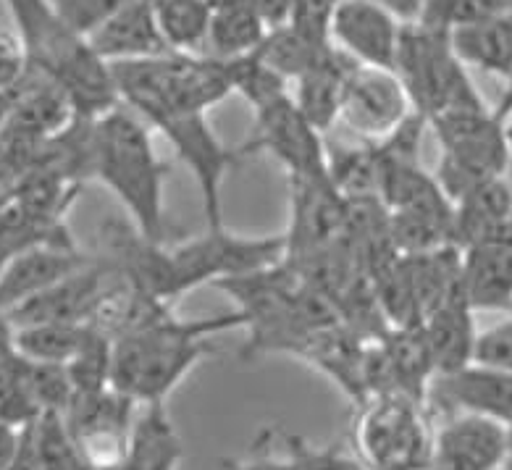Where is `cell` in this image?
I'll return each instance as SVG.
<instances>
[{
    "label": "cell",
    "instance_id": "cell-1",
    "mask_svg": "<svg viewBox=\"0 0 512 470\" xmlns=\"http://www.w3.org/2000/svg\"><path fill=\"white\" fill-rule=\"evenodd\" d=\"M92 153V179H100L119 197L142 237L166 245L171 224L166 221L163 195L171 166L155 153L145 121L124 106L108 111L92 121Z\"/></svg>",
    "mask_w": 512,
    "mask_h": 470
},
{
    "label": "cell",
    "instance_id": "cell-28",
    "mask_svg": "<svg viewBox=\"0 0 512 470\" xmlns=\"http://www.w3.org/2000/svg\"><path fill=\"white\" fill-rule=\"evenodd\" d=\"M87 323H32L16 329V352L32 363L69 365L87 339Z\"/></svg>",
    "mask_w": 512,
    "mask_h": 470
},
{
    "label": "cell",
    "instance_id": "cell-30",
    "mask_svg": "<svg viewBox=\"0 0 512 470\" xmlns=\"http://www.w3.org/2000/svg\"><path fill=\"white\" fill-rule=\"evenodd\" d=\"M221 66H224V74L229 79L232 92L242 95L253 106V111H260V108L271 106L276 100L292 95L287 79H281L274 69H268L255 53L221 61Z\"/></svg>",
    "mask_w": 512,
    "mask_h": 470
},
{
    "label": "cell",
    "instance_id": "cell-12",
    "mask_svg": "<svg viewBox=\"0 0 512 470\" xmlns=\"http://www.w3.org/2000/svg\"><path fill=\"white\" fill-rule=\"evenodd\" d=\"M413 113V103L392 69L358 66L344 92L339 119L363 142H381Z\"/></svg>",
    "mask_w": 512,
    "mask_h": 470
},
{
    "label": "cell",
    "instance_id": "cell-39",
    "mask_svg": "<svg viewBox=\"0 0 512 470\" xmlns=\"http://www.w3.org/2000/svg\"><path fill=\"white\" fill-rule=\"evenodd\" d=\"M268 29L287 27L295 11V0H250Z\"/></svg>",
    "mask_w": 512,
    "mask_h": 470
},
{
    "label": "cell",
    "instance_id": "cell-11",
    "mask_svg": "<svg viewBox=\"0 0 512 470\" xmlns=\"http://www.w3.org/2000/svg\"><path fill=\"white\" fill-rule=\"evenodd\" d=\"M137 402L113 386L103 392L74 394L64 413L66 426L77 439L82 455L98 468H116L124 463L129 434L137 421Z\"/></svg>",
    "mask_w": 512,
    "mask_h": 470
},
{
    "label": "cell",
    "instance_id": "cell-14",
    "mask_svg": "<svg viewBox=\"0 0 512 470\" xmlns=\"http://www.w3.org/2000/svg\"><path fill=\"white\" fill-rule=\"evenodd\" d=\"M116 279V268L103 258H92L85 268L69 279L58 281L43 295L32 297L8 313L14 329L32 323H90L100 300L106 297Z\"/></svg>",
    "mask_w": 512,
    "mask_h": 470
},
{
    "label": "cell",
    "instance_id": "cell-3",
    "mask_svg": "<svg viewBox=\"0 0 512 470\" xmlns=\"http://www.w3.org/2000/svg\"><path fill=\"white\" fill-rule=\"evenodd\" d=\"M6 6L29 66L64 87L79 119H100L121 106L111 66L92 50L87 37L61 22L50 0H6Z\"/></svg>",
    "mask_w": 512,
    "mask_h": 470
},
{
    "label": "cell",
    "instance_id": "cell-15",
    "mask_svg": "<svg viewBox=\"0 0 512 470\" xmlns=\"http://www.w3.org/2000/svg\"><path fill=\"white\" fill-rule=\"evenodd\" d=\"M449 415H484L512 428V373L491 371L470 363L447 376H436L428 386L426 407Z\"/></svg>",
    "mask_w": 512,
    "mask_h": 470
},
{
    "label": "cell",
    "instance_id": "cell-38",
    "mask_svg": "<svg viewBox=\"0 0 512 470\" xmlns=\"http://www.w3.org/2000/svg\"><path fill=\"white\" fill-rule=\"evenodd\" d=\"M342 0H295L289 27H295L313 43L331 45V19Z\"/></svg>",
    "mask_w": 512,
    "mask_h": 470
},
{
    "label": "cell",
    "instance_id": "cell-48",
    "mask_svg": "<svg viewBox=\"0 0 512 470\" xmlns=\"http://www.w3.org/2000/svg\"><path fill=\"white\" fill-rule=\"evenodd\" d=\"M103 470H124V468H121V465H116V468H103Z\"/></svg>",
    "mask_w": 512,
    "mask_h": 470
},
{
    "label": "cell",
    "instance_id": "cell-40",
    "mask_svg": "<svg viewBox=\"0 0 512 470\" xmlns=\"http://www.w3.org/2000/svg\"><path fill=\"white\" fill-rule=\"evenodd\" d=\"M379 8H384L386 14H392L402 27L407 24H418L426 8V0H371Z\"/></svg>",
    "mask_w": 512,
    "mask_h": 470
},
{
    "label": "cell",
    "instance_id": "cell-19",
    "mask_svg": "<svg viewBox=\"0 0 512 470\" xmlns=\"http://www.w3.org/2000/svg\"><path fill=\"white\" fill-rule=\"evenodd\" d=\"M473 313L476 310L465 300L463 281H460V287L452 295L444 297L423 316V337L428 342L436 376H447L473 363V344L478 334L473 326Z\"/></svg>",
    "mask_w": 512,
    "mask_h": 470
},
{
    "label": "cell",
    "instance_id": "cell-5",
    "mask_svg": "<svg viewBox=\"0 0 512 470\" xmlns=\"http://www.w3.org/2000/svg\"><path fill=\"white\" fill-rule=\"evenodd\" d=\"M465 69L468 66L457 58L447 32L426 24L402 27L394 74L400 77L413 111L423 119L431 121L449 111L486 106Z\"/></svg>",
    "mask_w": 512,
    "mask_h": 470
},
{
    "label": "cell",
    "instance_id": "cell-25",
    "mask_svg": "<svg viewBox=\"0 0 512 470\" xmlns=\"http://www.w3.org/2000/svg\"><path fill=\"white\" fill-rule=\"evenodd\" d=\"M452 48L465 66L507 79L512 74V14H499L476 27L460 29Z\"/></svg>",
    "mask_w": 512,
    "mask_h": 470
},
{
    "label": "cell",
    "instance_id": "cell-6",
    "mask_svg": "<svg viewBox=\"0 0 512 470\" xmlns=\"http://www.w3.org/2000/svg\"><path fill=\"white\" fill-rule=\"evenodd\" d=\"M428 127L442 145V161L434 176L452 205L510 171L507 124L486 106L449 111L428 121Z\"/></svg>",
    "mask_w": 512,
    "mask_h": 470
},
{
    "label": "cell",
    "instance_id": "cell-33",
    "mask_svg": "<svg viewBox=\"0 0 512 470\" xmlns=\"http://www.w3.org/2000/svg\"><path fill=\"white\" fill-rule=\"evenodd\" d=\"M111 368H113V339H108L103 331H87V339L82 342L79 352L66 365L71 376L74 392L90 394L103 392L111 386Z\"/></svg>",
    "mask_w": 512,
    "mask_h": 470
},
{
    "label": "cell",
    "instance_id": "cell-9",
    "mask_svg": "<svg viewBox=\"0 0 512 470\" xmlns=\"http://www.w3.org/2000/svg\"><path fill=\"white\" fill-rule=\"evenodd\" d=\"M292 95L255 111V127L239 155L268 153L287 169L289 179H318L329 176V148Z\"/></svg>",
    "mask_w": 512,
    "mask_h": 470
},
{
    "label": "cell",
    "instance_id": "cell-18",
    "mask_svg": "<svg viewBox=\"0 0 512 470\" xmlns=\"http://www.w3.org/2000/svg\"><path fill=\"white\" fill-rule=\"evenodd\" d=\"M358 66V61H352L347 53L329 45L316 58V64L292 85L295 106L318 132L326 134L334 127V121H339L344 92H347L350 77Z\"/></svg>",
    "mask_w": 512,
    "mask_h": 470
},
{
    "label": "cell",
    "instance_id": "cell-21",
    "mask_svg": "<svg viewBox=\"0 0 512 470\" xmlns=\"http://www.w3.org/2000/svg\"><path fill=\"white\" fill-rule=\"evenodd\" d=\"M465 300L476 310H512V239L478 242L460 250Z\"/></svg>",
    "mask_w": 512,
    "mask_h": 470
},
{
    "label": "cell",
    "instance_id": "cell-17",
    "mask_svg": "<svg viewBox=\"0 0 512 470\" xmlns=\"http://www.w3.org/2000/svg\"><path fill=\"white\" fill-rule=\"evenodd\" d=\"M90 260V255L82 253L74 242L37 245L14 255L0 276V313L8 316L11 310L29 302L32 297L56 287L58 281L77 274L79 268H85Z\"/></svg>",
    "mask_w": 512,
    "mask_h": 470
},
{
    "label": "cell",
    "instance_id": "cell-41",
    "mask_svg": "<svg viewBox=\"0 0 512 470\" xmlns=\"http://www.w3.org/2000/svg\"><path fill=\"white\" fill-rule=\"evenodd\" d=\"M16 352V329L6 313H0V363Z\"/></svg>",
    "mask_w": 512,
    "mask_h": 470
},
{
    "label": "cell",
    "instance_id": "cell-46",
    "mask_svg": "<svg viewBox=\"0 0 512 470\" xmlns=\"http://www.w3.org/2000/svg\"><path fill=\"white\" fill-rule=\"evenodd\" d=\"M208 3H211V6L216 8V6H224V3H234V0H208Z\"/></svg>",
    "mask_w": 512,
    "mask_h": 470
},
{
    "label": "cell",
    "instance_id": "cell-35",
    "mask_svg": "<svg viewBox=\"0 0 512 470\" xmlns=\"http://www.w3.org/2000/svg\"><path fill=\"white\" fill-rule=\"evenodd\" d=\"M27 376L29 389H32V397H35L40 413L64 415L69 410L71 400H74L77 392H74V384H71L66 365L32 363V360H27Z\"/></svg>",
    "mask_w": 512,
    "mask_h": 470
},
{
    "label": "cell",
    "instance_id": "cell-20",
    "mask_svg": "<svg viewBox=\"0 0 512 470\" xmlns=\"http://www.w3.org/2000/svg\"><path fill=\"white\" fill-rule=\"evenodd\" d=\"M87 43L106 64L148 61L171 53L155 24L153 0H134L127 8H121L119 14L87 37Z\"/></svg>",
    "mask_w": 512,
    "mask_h": 470
},
{
    "label": "cell",
    "instance_id": "cell-36",
    "mask_svg": "<svg viewBox=\"0 0 512 470\" xmlns=\"http://www.w3.org/2000/svg\"><path fill=\"white\" fill-rule=\"evenodd\" d=\"M134 0H50V6L61 16V22L77 32L79 37H90L95 29L127 8Z\"/></svg>",
    "mask_w": 512,
    "mask_h": 470
},
{
    "label": "cell",
    "instance_id": "cell-23",
    "mask_svg": "<svg viewBox=\"0 0 512 470\" xmlns=\"http://www.w3.org/2000/svg\"><path fill=\"white\" fill-rule=\"evenodd\" d=\"M260 442L263 447L253 449V455L224 460L221 470H368L337 444L313 447L289 431H281V452H274V431H263Z\"/></svg>",
    "mask_w": 512,
    "mask_h": 470
},
{
    "label": "cell",
    "instance_id": "cell-8",
    "mask_svg": "<svg viewBox=\"0 0 512 470\" xmlns=\"http://www.w3.org/2000/svg\"><path fill=\"white\" fill-rule=\"evenodd\" d=\"M287 258V237H237L226 229H208L203 237L169 247V292L179 300L184 292L258 274Z\"/></svg>",
    "mask_w": 512,
    "mask_h": 470
},
{
    "label": "cell",
    "instance_id": "cell-16",
    "mask_svg": "<svg viewBox=\"0 0 512 470\" xmlns=\"http://www.w3.org/2000/svg\"><path fill=\"white\" fill-rule=\"evenodd\" d=\"M400 37L402 24L371 0H342L331 19V45L360 66L394 71Z\"/></svg>",
    "mask_w": 512,
    "mask_h": 470
},
{
    "label": "cell",
    "instance_id": "cell-29",
    "mask_svg": "<svg viewBox=\"0 0 512 470\" xmlns=\"http://www.w3.org/2000/svg\"><path fill=\"white\" fill-rule=\"evenodd\" d=\"M329 45L313 43L310 37H305L302 32H297L295 27H276L268 29L263 43L258 45L255 56L274 69L281 79H287L289 87L295 85L297 79L316 64V58L321 56L323 50Z\"/></svg>",
    "mask_w": 512,
    "mask_h": 470
},
{
    "label": "cell",
    "instance_id": "cell-24",
    "mask_svg": "<svg viewBox=\"0 0 512 470\" xmlns=\"http://www.w3.org/2000/svg\"><path fill=\"white\" fill-rule=\"evenodd\" d=\"M184 457L182 436L176 434L166 402L142 405L129 434L124 470H179Z\"/></svg>",
    "mask_w": 512,
    "mask_h": 470
},
{
    "label": "cell",
    "instance_id": "cell-7",
    "mask_svg": "<svg viewBox=\"0 0 512 470\" xmlns=\"http://www.w3.org/2000/svg\"><path fill=\"white\" fill-rule=\"evenodd\" d=\"M434 426L426 402L405 394H376L360 405L355 452L368 470H428Z\"/></svg>",
    "mask_w": 512,
    "mask_h": 470
},
{
    "label": "cell",
    "instance_id": "cell-10",
    "mask_svg": "<svg viewBox=\"0 0 512 470\" xmlns=\"http://www.w3.org/2000/svg\"><path fill=\"white\" fill-rule=\"evenodd\" d=\"M150 127L158 129L171 142V148L195 176L208 229H224L221 192H224L226 174L237 163L239 150H229L224 142L218 140L208 119H205V113L163 116V119H155Z\"/></svg>",
    "mask_w": 512,
    "mask_h": 470
},
{
    "label": "cell",
    "instance_id": "cell-42",
    "mask_svg": "<svg viewBox=\"0 0 512 470\" xmlns=\"http://www.w3.org/2000/svg\"><path fill=\"white\" fill-rule=\"evenodd\" d=\"M505 95H502V100H499V106L494 108V116H497L499 121H505V124H510L512 119V74L505 79Z\"/></svg>",
    "mask_w": 512,
    "mask_h": 470
},
{
    "label": "cell",
    "instance_id": "cell-22",
    "mask_svg": "<svg viewBox=\"0 0 512 470\" xmlns=\"http://www.w3.org/2000/svg\"><path fill=\"white\" fill-rule=\"evenodd\" d=\"M512 239V184L507 176L491 179L455 203V245Z\"/></svg>",
    "mask_w": 512,
    "mask_h": 470
},
{
    "label": "cell",
    "instance_id": "cell-43",
    "mask_svg": "<svg viewBox=\"0 0 512 470\" xmlns=\"http://www.w3.org/2000/svg\"><path fill=\"white\" fill-rule=\"evenodd\" d=\"M11 258H14V253H11V250H8L6 245H0V276H3V271H6V268H8Z\"/></svg>",
    "mask_w": 512,
    "mask_h": 470
},
{
    "label": "cell",
    "instance_id": "cell-34",
    "mask_svg": "<svg viewBox=\"0 0 512 470\" xmlns=\"http://www.w3.org/2000/svg\"><path fill=\"white\" fill-rule=\"evenodd\" d=\"M499 14H510L505 0H426V8H423L418 24L455 35L460 29L489 22Z\"/></svg>",
    "mask_w": 512,
    "mask_h": 470
},
{
    "label": "cell",
    "instance_id": "cell-27",
    "mask_svg": "<svg viewBox=\"0 0 512 470\" xmlns=\"http://www.w3.org/2000/svg\"><path fill=\"white\" fill-rule=\"evenodd\" d=\"M268 27L258 16L250 0H234L213 8L211 32H208V53L205 56L229 61V58L250 56L263 43Z\"/></svg>",
    "mask_w": 512,
    "mask_h": 470
},
{
    "label": "cell",
    "instance_id": "cell-2",
    "mask_svg": "<svg viewBox=\"0 0 512 470\" xmlns=\"http://www.w3.org/2000/svg\"><path fill=\"white\" fill-rule=\"evenodd\" d=\"M247 326L242 310L200 321H169L113 342L111 386L137 405L166 402L200 360L216 352L213 337Z\"/></svg>",
    "mask_w": 512,
    "mask_h": 470
},
{
    "label": "cell",
    "instance_id": "cell-13",
    "mask_svg": "<svg viewBox=\"0 0 512 470\" xmlns=\"http://www.w3.org/2000/svg\"><path fill=\"white\" fill-rule=\"evenodd\" d=\"M510 426L484 415H449L434 431L428 470H502Z\"/></svg>",
    "mask_w": 512,
    "mask_h": 470
},
{
    "label": "cell",
    "instance_id": "cell-37",
    "mask_svg": "<svg viewBox=\"0 0 512 470\" xmlns=\"http://www.w3.org/2000/svg\"><path fill=\"white\" fill-rule=\"evenodd\" d=\"M473 363L491 371L512 373V318L478 331L473 344Z\"/></svg>",
    "mask_w": 512,
    "mask_h": 470
},
{
    "label": "cell",
    "instance_id": "cell-26",
    "mask_svg": "<svg viewBox=\"0 0 512 470\" xmlns=\"http://www.w3.org/2000/svg\"><path fill=\"white\" fill-rule=\"evenodd\" d=\"M153 14L171 53L205 56L213 19L208 0H153Z\"/></svg>",
    "mask_w": 512,
    "mask_h": 470
},
{
    "label": "cell",
    "instance_id": "cell-47",
    "mask_svg": "<svg viewBox=\"0 0 512 470\" xmlns=\"http://www.w3.org/2000/svg\"><path fill=\"white\" fill-rule=\"evenodd\" d=\"M505 6H507V11H510V14H512V0H505Z\"/></svg>",
    "mask_w": 512,
    "mask_h": 470
},
{
    "label": "cell",
    "instance_id": "cell-44",
    "mask_svg": "<svg viewBox=\"0 0 512 470\" xmlns=\"http://www.w3.org/2000/svg\"><path fill=\"white\" fill-rule=\"evenodd\" d=\"M507 137H510V171H507V176H510V184H512V121L507 124Z\"/></svg>",
    "mask_w": 512,
    "mask_h": 470
},
{
    "label": "cell",
    "instance_id": "cell-31",
    "mask_svg": "<svg viewBox=\"0 0 512 470\" xmlns=\"http://www.w3.org/2000/svg\"><path fill=\"white\" fill-rule=\"evenodd\" d=\"M27 434L43 470H77L87 463L61 413H43L27 426Z\"/></svg>",
    "mask_w": 512,
    "mask_h": 470
},
{
    "label": "cell",
    "instance_id": "cell-32",
    "mask_svg": "<svg viewBox=\"0 0 512 470\" xmlns=\"http://www.w3.org/2000/svg\"><path fill=\"white\" fill-rule=\"evenodd\" d=\"M32 389H29L27 360L14 352L11 358L0 363V423L11 428H27L40 418Z\"/></svg>",
    "mask_w": 512,
    "mask_h": 470
},
{
    "label": "cell",
    "instance_id": "cell-4",
    "mask_svg": "<svg viewBox=\"0 0 512 470\" xmlns=\"http://www.w3.org/2000/svg\"><path fill=\"white\" fill-rule=\"evenodd\" d=\"M119 103L153 124L163 116L208 113L232 92L221 61L211 56H166L108 64Z\"/></svg>",
    "mask_w": 512,
    "mask_h": 470
},
{
    "label": "cell",
    "instance_id": "cell-45",
    "mask_svg": "<svg viewBox=\"0 0 512 470\" xmlns=\"http://www.w3.org/2000/svg\"><path fill=\"white\" fill-rule=\"evenodd\" d=\"M502 470H512V444H510V452H507L505 463H502Z\"/></svg>",
    "mask_w": 512,
    "mask_h": 470
}]
</instances>
